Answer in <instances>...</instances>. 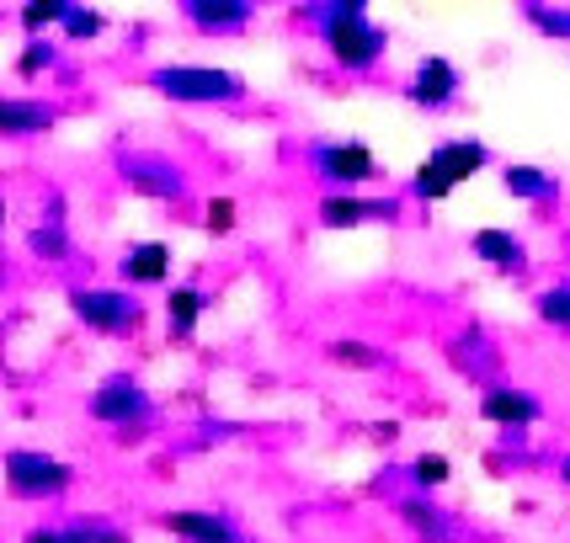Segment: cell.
I'll return each instance as SVG.
<instances>
[{"mask_svg": "<svg viewBox=\"0 0 570 543\" xmlns=\"http://www.w3.org/2000/svg\"><path fill=\"white\" fill-rule=\"evenodd\" d=\"M304 27H309V32L321 38V49L352 75L373 70V65L384 59V49H390V27L373 22L363 0H315V6H304Z\"/></svg>", "mask_w": 570, "mask_h": 543, "instance_id": "cell-1", "label": "cell"}, {"mask_svg": "<svg viewBox=\"0 0 570 543\" xmlns=\"http://www.w3.org/2000/svg\"><path fill=\"white\" fill-rule=\"evenodd\" d=\"M149 91H160L166 101H198V107H229L246 97V80L219 65H160L149 70Z\"/></svg>", "mask_w": 570, "mask_h": 543, "instance_id": "cell-2", "label": "cell"}, {"mask_svg": "<svg viewBox=\"0 0 570 543\" xmlns=\"http://www.w3.org/2000/svg\"><path fill=\"white\" fill-rule=\"evenodd\" d=\"M304 160H309V176L325 192H352V187H368L384 176V160L363 139H315L304 149Z\"/></svg>", "mask_w": 570, "mask_h": 543, "instance_id": "cell-3", "label": "cell"}, {"mask_svg": "<svg viewBox=\"0 0 570 543\" xmlns=\"http://www.w3.org/2000/svg\"><path fill=\"white\" fill-rule=\"evenodd\" d=\"M75 470L65 458L53 453H32V447H17L6 453V491L22 495V501H49V495H65L70 491Z\"/></svg>", "mask_w": 570, "mask_h": 543, "instance_id": "cell-4", "label": "cell"}, {"mask_svg": "<svg viewBox=\"0 0 570 543\" xmlns=\"http://www.w3.org/2000/svg\"><path fill=\"white\" fill-rule=\"evenodd\" d=\"M70 309L75 320L101 330V336H128L134 325L145 320V304L134 294H124V288H75Z\"/></svg>", "mask_w": 570, "mask_h": 543, "instance_id": "cell-5", "label": "cell"}, {"mask_svg": "<svg viewBox=\"0 0 570 543\" xmlns=\"http://www.w3.org/2000/svg\"><path fill=\"white\" fill-rule=\"evenodd\" d=\"M91 416L107 421V426H145L155 416V399L134 373H112L91 389Z\"/></svg>", "mask_w": 570, "mask_h": 543, "instance_id": "cell-6", "label": "cell"}, {"mask_svg": "<svg viewBox=\"0 0 570 543\" xmlns=\"http://www.w3.org/2000/svg\"><path fill=\"white\" fill-rule=\"evenodd\" d=\"M459 91H464V75H459V65L448 53H422L411 80H405V97L416 101L422 112H448L459 101Z\"/></svg>", "mask_w": 570, "mask_h": 543, "instance_id": "cell-7", "label": "cell"}, {"mask_svg": "<svg viewBox=\"0 0 570 543\" xmlns=\"http://www.w3.org/2000/svg\"><path fill=\"white\" fill-rule=\"evenodd\" d=\"M405 203L400 198H357V192H325L315 203V219L325 229H363V224H400Z\"/></svg>", "mask_w": 570, "mask_h": 543, "instance_id": "cell-8", "label": "cell"}, {"mask_svg": "<svg viewBox=\"0 0 570 543\" xmlns=\"http://www.w3.org/2000/svg\"><path fill=\"white\" fill-rule=\"evenodd\" d=\"M480 416L501 426V432H528V426H539L544 421V399L533 395V389H518V384H485L480 389Z\"/></svg>", "mask_w": 570, "mask_h": 543, "instance_id": "cell-9", "label": "cell"}, {"mask_svg": "<svg viewBox=\"0 0 570 543\" xmlns=\"http://www.w3.org/2000/svg\"><path fill=\"white\" fill-rule=\"evenodd\" d=\"M426 166L443 176L448 187H464L474 176L491 166V145L485 139H474V134H459V139H438L432 155H426Z\"/></svg>", "mask_w": 570, "mask_h": 543, "instance_id": "cell-10", "label": "cell"}, {"mask_svg": "<svg viewBox=\"0 0 570 543\" xmlns=\"http://www.w3.org/2000/svg\"><path fill=\"white\" fill-rule=\"evenodd\" d=\"M124 176H128V187L145 192V198H160V203L187 198V176L166 155H124Z\"/></svg>", "mask_w": 570, "mask_h": 543, "instance_id": "cell-11", "label": "cell"}, {"mask_svg": "<svg viewBox=\"0 0 570 543\" xmlns=\"http://www.w3.org/2000/svg\"><path fill=\"white\" fill-rule=\"evenodd\" d=\"M395 517L416 533L422 543H459V517L448 512V506H438L432 495L422 491H411V495H400L395 501Z\"/></svg>", "mask_w": 570, "mask_h": 543, "instance_id": "cell-12", "label": "cell"}, {"mask_svg": "<svg viewBox=\"0 0 570 543\" xmlns=\"http://www.w3.org/2000/svg\"><path fill=\"white\" fill-rule=\"evenodd\" d=\"M166 533L181 543H246L240 522L224 517V512H203V506H187V512H171L166 517Z\"/></svg>", "mask_w": 570, "mask_h": 543, "instance_id": "cell-13", "label": "cell"}, {"mask_svg": "<svg viewBox=\"0 0 570 543\" xmlns=\"http://www.w3.org/2000/svg\"><path fill=\"white\" fill-rule=\"evenodd\" d=\"M181 17L208 38H229V32H246L256 22V6L250 0H187Z\"/></svg>", "mask_w": 570, "mask_h": 543, "instance_id": "cell-14", "label": "cell"}, {"mask_svg": "<svg viewBox=\"0 0 570 543\" xmlns=\"http://www.w3.org/2000/svg\"><path fill=\"white\" fill-rule=\"evenodd\" d=\"M470 250L485 261L491 272H507V277H522L528 272V246H522V235L512 229H501V224H485V229H474L470 235Z\"/></svg>", "mask_w": 570, "mask_h": 543, "instance_id": "cell-15", "label": "cell"}, {"mask_svg": "<svg viewBox=\"0 0 570 543\" xmlns=\"http://www.w3.org/2000/svg\"><path fill=\"white\" fill-rule=\"evenodd\" d=\"M124 277L134 288L166 283V277H171V246H166V240H139V246L124 256Z\"/></svg>", "mask_w": 570, "mask_h": 543, "instance_id": "cell-16", "label": "cell"}, {"mask_svg": "<svg viewBox=\"0 0 570 543\" xmlns=\"http://www.w3.org/2000/svg\"><path fill=\"white\" fill-rule=\"evenodd\" d=\"M453 363L470 373L480 389H485V384H497V378H491V373H497V346H491L485 330H464V336L453 342Z\"/></svg>", "mask_w": 570, "mask_h": 543, "instance_id": "cell-17", "label": "cell"}, {"mask_svg": "<svg viewBox=\"0 0 570 543\" xmlns=\"http://www.w3.org/2000/svg\"><path fill=\"white\" fill-rule=\"evenodd\" d=\"M501 187H507V198H518V203H554L560 198V181H554L544 166H507V171H501Z\"/></svg>", "mask_w": 570, "mask_h": 543, "instance_id": "cell-18", "label": "cell"}, {"mask_svg": "<svg viewBox=\"0 0 570 543\" xmlns=\"http://www.w3.org/2000/svg\"><path fill=\"white\" fill-rule=\"evenodd\" d=\"M203 309H208V294H203V288H193V283H181V288H171V294H166V325H171L176 342H187V336L198 330Z\"/></svg>", "mask_w": 570, "mask_h": 543, "instance_id": "cell-19", "label": "cell"}, {"mask_svg": "<svg viewBox=\"0 0 570 543\" xmlns=\"http://www.w3.org/2000/svg\"><path fill=\"white\" fill-rule=\"evenodd\" d=\"M325 357L336 363V368H352V373H379L384 368V352L373 342H357V336H336V342H325Z\"/></svg>", "mask_w": 570, "mask_h": 543, "instance_id": "cell-20", "label": "cell"}, {"mask_svg": "<svg viewBox=\"0 0 570 543\" xmlns=\"http://www.w3.org/2000/svg\"><path fill=\"white\" fill-rule=\"evenodd\" d=\"M533 315L549 325V330H570V283H544L533 294Z\"/></svg>", "mask_w": 570, "mask_h": 543, "instance_id": "cell-21", "label": "cell"}, {"mask_svg": "<svg viewBox=\"0 0 570 543\" xmlns=\"http://www.w3.org/2000/svg\"><path fill=\"white\" fill-rule=\"evenodd\" d=\"M27 246H32V256H43V261H65L70 256V235H65V219H59V203H53L49 224H38L27 235Z\"/></svg>", "mask_w": 570, "mask_h": 543, "instance_id": "cell-22", "label": "cell"}, {"mask_svg": "<svg viewBox=\"0 0 570 543\" xmlns=\"http://www.w3.org/2000/svg\"><path fill=\"white\" fill-rule=\"evenodd\" d=\"M448 474H453V464H448L443 453H416V458L405 464V480H411L422 495H432L438 485H448Z\"/></svg>", "mask_w": 570, "mask_h": 543, "instance_id": "cell-23", "label": "cell"}, {"mask_svg": "<svg viewBox=\"0 0 570 543\" xmlns=\"http://www.w3.org/2000/svg\"><path fill=\"white\" fill-rule=\"evenodd\" d=\"M59 543H134L124 527H112V522H97V517H80L70 527H59Z\"/></svg>", "mask_w": 570, "mask_h": 543, "instance_id": "cell-24", "label": "cell"}, {"mask_svg": "<svg viewBox=\"0 0 570 543\" xmlns=\"http://www.w3.org/2000/svg\"><path fill=\"white\" fill-rule=\"evenodd\" d=\"M59 27H65V38H80V43H86V38H101V32H107V17L91 11V6H70Z\"/></svg>", "mask_w": 570, "mask_h": 543, "instance_id": "cell-25", "label": "cell"}, {"mask_svg": "<svg viewBox=\"0 0 570 543\" xmlns=\"http://www.w3.org/2000/svg\"><path fill=\"white\" fill-rule=\"evenodd\" d=\"M522 17L539 27L544 38H570V11H554V6H539V0H528V6H522Z\"/></svg>", "mask_w": 570, "mask_h": 543, "instance_id": "cell-26", "label": "cell"}, {"mask_svg": "<svg viewBox=\"0 0 570 543\" xmlns=\"http://www.w3.org/2000/svg\"><path fill=\"white\" fill-rule=\"evenodd\" d=\"M65 11H70V0H32V6H22V27H27V32L59 27V22H65Z\"/></svg>", "mask_w": 570, "mask_h": 543, "instance_id": "cell-27", "label": "cell"}, {"mask_svg": "<svg viewBox=\"0 0 570 543\" xmlns=\"http://www.w3.org/2000/svg\"><path fill=\"white\" fill-rule=\"evenodd\" d=\"M448 192H453V187H448V181H443L438 171H432L426 160L416 166V171H411V198H422V203H443Z\"/></svg>", "mask_w": 570, "mask_h": 543, "instance_id": "cell-28", "label": "cell"}, {"mask_svg": "<svg viewBox=\"0 0 570 543\" xmlns=\"http://www.w3.org/2000/svg\"><path fill=\"white\" fill-rule=\"evenodd\" d=\"M49 65H53V43L32 38V43H27V53L17 59V75H38V70H49Z\"/></svg>", "mask_w": 570, "mask_h": 543, "instance_id": "cell-29", "label": "cell"}, {"mask_svg": "<svg viewBox=\"0 0 570 543\" xmlns=\"http://www.w3.org/2000/svg\"><path fill=\"white\" fill-rule=\"evenodd\" d=\"M235 219H240L235 198H214V203H208V229H214V235H229V229H235Z\"/></svg>", "mask_w": 570, "mask_h": 543, "instance_id": "cell-30", "label": "cell"}, {"mask_svg": "<svg viewBox=\"0 0 570 543\" xmlns=\"http://www.w3.org/2000/svg\"><path fill=\"white\" fill-rule=\"evenodd\" d=\"M27 543H59V527H32V533H27Z\"/></svg>", "mask_w": 570, "mask_h": 543, "instance_id": "cell-31", "label": "cell"}, {"mask_svg": "<svg viewBox=\"0 0 570 543\" xmlns=\"http://www.w3.org/2000/svg\"><path fill=\"white\" fill-rule=\"evenodd\" d=\"M554 474H560V485L570 491V458H560V470H554Z\"/></svg>", "mask_w": 570, "mask_h": 543, "instance_id": "cell-32", "label": "cell"}, {"mask_svg": "<svg viewBox=\"0 0 570 543\" xmlns=\"http://www.w3.org/2000/svg\"><path fill=\"white\" fill-rule=\"evenodd\" d=\"M0 224H6V203H0Z\"/></svg>", "mask_w": 570, "mask_h": 543, "instance_id": "cell-33", "label": "cell"}]
</instances>
